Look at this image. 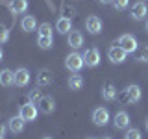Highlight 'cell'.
Instances as JSON below:
<instances>
[{"label": "cell", "mask_w": 148, "mask_h": 139, "mask_svg": "<svg viewBox=\"0 0 148 139\" xmlns=\"http://www.w3.org/2000/svg\"><path fill=\"white\" fill-rule=\"evenodd\" d=\"M65 65H67V69L71 72H80L82 67L85 65V61H83V54H78V52L69 54L67 59H65Z\"/></svg>", "instance_id": "cell-1"}, {"label": "cell", "mask_w": 148, "mask_h": 139, "mask_svg": "<svg viewBox=\"0 0 148 139\" xmlns=\"http://www.w3.org/2000/svg\"><path fill=\"white\" fill-rule=\"evenodd\" d=\"M108 58H109L111 63H124V61H126V58H128V52L124 48H120L119 45H113L108 50Z\"/></svg>", "instance_id": "cell-2"}, {"label": "cell", "mask_w": 148, "mask_h": 139, "mask_svg": "<svg viewBox=\"0 0 148 139\" xmlns=\"http://www.w3.org/2000/svg\"><path fill=\"white\" fill-rule=\"evenodd\" d=\"M120 48H124L128 54H133L137 50V39L133 35H130V34H124V35H120V39H119V43H117Z\"/></svg>", "instance_id": "cell-3"}, {"label": "cell", "mask_w": 148, "mask_h": 139, "mask_svg": "<svg viewBox=\"0 0 148 139\" xmlns=\"http://www.w3.org/2000/svg\"><path fill=\"white\" fill-rule=\"evenodd\" d=\"M18 115H21V117L24 119L26 122L35 120V119H37V108H35V104H32V102L22 104V106H21V111H18Z\"/></svg>", "instance_id": "cell-4"}, {"label": "cell", "mask_w": 148, "mask_h": 139, "mask_svg": "<svg viewBox=\"0 0 148 139\" xmlns=\"http://www.w3.org/2000/svg\"><path fill=\"white\" fill-rule=\"evenodd\" d=\"M130 15H132L133 21H143V19L148 15V6H146L145 2H135V4L132 6Z\"/></svg>", "instance_id": "cell-5"}, {"label": "cell", "mask_w": 148, "mask_h": 139, "mask_svg": "<svg viewBox=\"0 0 148 139\" xmlns=\"http://www.w3.org/2000/svg\"><path fill=\"white\" fill-rule=\"evenodd\" d=\"M92 122L96 126H106L109 122V111L106 108H96L92 111Z\"/></svg>", "instance_id": "cell-6"}, {"label": "cell", "mask_w": 148, "mask_h": 139, "mask_svg": "<svg viewBox=\"0 0 148 139\" xmlns=\"http://www.w3.org/2000/svg\"><path fill=\"white\" fill-rule=\"evenodd\" d=\"M83 61H85L87 67H96L100 63V52L98 48H87L83 52Z\"/></svg>", "instance_id": "cell-7"}, {"label": "cell", "mask_w": 148, "mask_h": 139, "mask_svg": "<svg viewBox=\"0 0 148 139\" xmlns=\"http://www.w3.org/2000/svg\"><path fill=\"white\" fill-rule=\"evenodd\" d=\"M85 28L91 35H98L102 32V21L96 15H91V17H87V21H85Z\"/></svg>", "instance_id": "cell-8"}, {"label": "cell", "mask_w": 148, "mask_h": 139, "mask_svg": "<svg viewBox=\"0 0 148 139\" xmlns=\"http://www.w3.org/2000/svg\"><path fill=\"white\" fill-rule=\"evenodd\" d=\"M113 124L117 130H126L130 126V115L126 111H117L115 117H113Z\"/></svg>", "instance_id": "cell-9"}, {"label": "cell", "mask_w": 148, "mask_h": 139, "mask_svg": "<svg viewBox=\"0 0 148 139\" xmlns=\"http://www.w3.org/2000/svg\"><path fill=\"white\" fill-rule=\"evenodd\" d=\"M67 43H69V46H71V48H80V46L83 45V35L80 34V32L78 30H71L67 34Z\"/></svg>", "instance_id": "cell-10"}, {"label": "cell", "mask_w": 148, "mask_h": 139, "mask_svg": "<svg viewBox=\"0 0 148 139\" xmlns=\"http://www.w3.org/2000/svg\"><path fill=\"white\" fill-rule=\"evenodd\" d=\"M54 82V72L50 71V69H41L39 74H37V85L39 87H46V85H50V83Z\"/></svg>", "instance_id": "cell-11"}, {"label": "cell", "mask_w": 148, "mask_h": 139, "mask_svg": "<svg viewBox=\"0 0 148 139\" xmlns=\"http://www.w3.org/2000/svg\"><path fill=\"white\" fill-rule=\"evenodd\" d=\"M37 106H39V111H41V113H45V115L54 113V109H56V102H54L52 96H43Z\"/></svg>", "instance_id": "cell-12"}, {"label": "cell", "mask_w": 148, "mask_h": 139, "mask_svg": "<svg viewBox=\"0 0 148 139\" xmlns=\"http://www.w3.org/2000/svg\"><path fill=\"white\" fill-rule=\"evenodd\" d=\"M30 83V71L28 69H17L15 71V85L18 87H26Z\"/></svg>", "instance_id": "cell-13"}, {"label": "cell", "mask_w": 148, "mask_h": 139, "mask_svg": "<svg viewBox=\"0 0 148 139\" xmlns=\"http://www.w3.org/2000/svg\"><path fill=\"white\" fill-rule=\"evenodd\" d=\"M8 8L13 15H18V13H24L28 9V0H9Z\"/></svg>", "instance_id": "cell-14"}, {"label": "cell", "mask_w": 148, "mask_h": 139, "mask_svg": "<svg viewBox=\"0 0 148 139\" xmlns=\"http://www.w3.org/2000/svg\"><path fill=\"white\" fill-rule=\"evenodd\" d=\"M24 124H26V120L22 119L21 115H17V117H11V119H9L8 126H9V130H11V133H21L22 130H24Z\"/></svg>", "instance_id": "cell-15"}, {"label": "cell", "mask_w": 148, "mask_h": 139, "mask_svg": "<svg viewBox=\"0 0 148 139\" xmlns=\"http://www.w3.org/2000/svg\"><path fill=\"white\" fill-rule=\"evenodd\" d=\"M15 83V72L9 71V69H4V71H0V85L4 87H9Z\"/></svg>", "instance_id": "cell-16"}, {"label": "cell", "mask_w": 148, "mask_h": 139, "mask_svg": "<svg viewBox=\"0 0 148 139\" xmlns=\"http://www.w3.org/2000/svg\"><path fill=\"white\" fill-rule=\"evenodd\" d=\"M102 96H104V100H108V102H113V100H117V89H115V85L111 82H108L104 85V89H102Z\"/></svg>", "instance_id": "cell-17"}, {"label": "cell", "mask_w": 148, "mask_h": 139, "mask_svg": "<svg viewBox=\"0 0 148 139\" xmlns=\"http://www.w3.org/2000/svg\"><path fill=\"white\" fill-rule=\"evenodd\" d=\"M56 30L59 32V34H69V32L72 30V22L69 17H59L58 22H56Z\"/></svg>", "instance_id": "cell-18"}, {"label": "cell", "mask_w": 148, "mask_h": 139, "mask_svg": "<svg viewBox=\"0 0 148 139\" xmlns=\"http://www.w3.org/2000/svg\"><path fill=\"white\" fill-rule=\"evenodd\" d=\"M126 93H128L130 104H135V102H139V100H141V96H143L141 87H139V85H128L126 87Z\"/></svg>", "instance_id": "cell-19"}, {"label": "cell", "mask_w": 148, "mask_h": 139, "mask_svg": "<svg viewBox=\"0 0 148 139\" xmlns=\"http://www.w3.org/2000/svg\"><path fill=\"white\" fill-rule=\"evenodd\" d=\"M83 76H80L78 72H72V76L69 78V87H71L72 91H80L82 87H83Z\"/></svg>", "instance_id": "cell-20"}, {"label": "cell", "mask_w": 148, "mask_h": 139, "mask_svg": "<svg viewBox=\"0 0 148 139\" xmlns=\"http://www.w3.org/2000/svg\"><path fill=\"white\" fill-rule=\"evenodd\" d=\"M21 26H22V30H24V32H34L35 28H37V21H35V17H34V15H26L24 19H22Z\"/></svg>", "instance_id": "cell-21"}, {"label": "cell", "mask_w": 148, "mask_h": 139, "mask_svg": "<svg viewBox=\"0 0 148 139\" xmlns=\"http://www.w3.org/2000/svg\"><path fill=\"white\" fill-rule=\"evenodd\" d=\"M37 45H39L43 50H50V48H52V37L39 35V37H37Z\"/></svg>", "instance_id": "cell-22"}, {"label": "cell", "mask_w": 148, "mask_h": 139, "mask_svg": "<svg viewBox=\"0 0 148 139\" xmlns=\"http://www.w3.org/2000/svg\"><path fill=\"white\" fill-rule=\"evenodd\" d=\"M41 98H43V93L39 89H32L30 95H28V102H32V104H39Z\"/></svg>", "instance_id": "cell-23"}, {"label": "cell", "mask_w": 148, "mask_h": 139, "mask_svg": "<svg viewBox=\"0 0 148 139\" xmlns=\"http://www.w3.org/2000/svg\"><path fill=\"white\" fill-rule=\"evenodd\" d=\"M124 139H143V137H141V132L137 128H128L126 133H124Z\"/></svg>", "instance_id": "cell-24"}, {"label": "cell", "mask_w": 148, "mask_h": 139, "mask_svg": "<svg viewBox=\"0 0 148 139\" xmlns=\"http://www.w3.org/2000/svg\"><path fill=\"white\" fill-rule=\"evenodd\" d=\"M39 35L52 37V24H50V22H43V24L39 26Z\"/></svg>", "instance_id": "cell-25"}, {"label": "cell", "mask_w": 148, "mask_h": 139, "mask_svg": "<svg viewBox=\"0 0 148 139\" xmlns=\"http://www.w3.org/2000/svg\"><path fill=\"white\" fill-rule=\"evenodd\" d=\"M113 8L117 9V11H122V9H126L130 6V0H113Z\"/></svg>", "instance_id": "cell-26"}, {"label": "cell", "mask_w": 148, "mask_h": 139, "mask_svg": "<svg viewBox=\"0 0 148 139\" xmlns=\"http://www.w3.org/2000/svg\"><path fill=\"white\" fill-rule=\"evenodd\" d=\"M8 39H9V30H8L6 24L0 22V43H6Z\"/></svg>", "instance_id": "cell-27"}, {"label": "cell", "mask_w": 148, "mask_h": 139, "mask_svg": "<svg viewBox=\"0 0 148 139\" xmlns=\"http://www.w3.org/2000/svg\"><path fill=\"white\" fill-rule=\"evenodd\" d=\"M137 59H139V61H143V63H148V45H145V46L141 48V52H139Z\"/></svg>", "instance_id": "cell-28"}, {"label": "cell", "mask_w": 148, "mask_h": 139, "mask_svg": "<svg viewBox=\"0 0 148 139\" xmlns=\"http://www.w3.org/2000/svg\"><path fill=\"white\" fill-rule=\"evenodd\" d=\"M119 100L122 102V104H130V100H128V93H126V89H124L122 93H119Z\"/></svg>", "instance_id": "cell-29"}, {"label": "cell", "mask_w": 148, "mask_h": 139, "mask_svg": "<svg viewBox=\"0 0 148 139\" xmlns=\"http://www.w3.org/2000/svg\"><path fill=\"white\" fill-rule=\"evenodd\" d=\"M72 13H74V9H72V8H65V13H63V15L71 19V15H72Z\"/></svg>", "instance_id": "cell-30"}, {"label": "cell", "mask_w": 148, "mask_h": 139, "mask_svg": "<svg viewBox=\"0 0 148 139\" xmlns=\"http://www.w3.org/2000/svg\"><path fill=\"white\" fill-rule=\"evenodd\" d=\"M4 136H6V124L0 122V137H4Z\"/></svg>", "instance_id": "cell-31"}, {"label": "cell", "mask_w": 148, "mask_h": 139, "mask_svg": "<svg viewBox=\"0 0 148 139\" xmlns=\"http://www.w3.org/2000/svg\"><path fill=\"white\" fill-rule=\"evenodd\" d=\"M98 2H100V4H111L113 0H98Z\"/></svg>", "instance_id": "cell-32"}, {"label": "cell", "mask_w": 148, "mask_h": 139, "mask_svg": "<svg viewBox=\"0 0 148 139\" xmlns=\"http://www.w3.org/2000/svg\"><path fill=\"white\" fill-rule=\"evenodd\" d=\"M2 58H4V52H2V48H0V61H2Z\"/></svg>", "instance_id": "cell-33"}, {"label": "cell", "mask_w": 148, "mask_h": 139, "mask_svg": "<svg viewBox=\"0 0 148 139\" xmlns=\"http://www.w3.org/2000/svg\"><path fill=\"white\" fill-rule=\"evenodd\" d=\"M146 130H148V119H146Z\"/></svg>", "instance_id": "cell-34"}, {"label": "cell", "mask_w": 148, "mask_h": 139, "mask_svg": "<svg viewBox=\"0 0 148 139\" xmlns=\"http://www.w3.org/2000/svg\"><path fill=\"white\" fill-rule=\"evenodd\" d=\"M43 139H52V137H43Z\"/></svg>", "instance_id": "cell-35"}, {"label": "cell", "mask_w": 148, "mask_h": 139, "mask_svg": "<svg viewBox=\"0 0 148 139\" xmlns=\"http://www.w3.org/2000/svg\"><path fill=\"white\" fill-rule=\"evenodd\" d=\"M146 30H148V21H146Z\"/></svg>", "instance_id": "cell-36"}, {"label": "cell", "mask_w": 148, "mask_h": 139, "mask_svg": "<svg viewBox=\"0 0 148 139\" xmlns=\"http://www.w3.org/2000/svg\"><path fill=\"white\" fill-rule=\"evenodd\" d=\"M87 139H95V137H87Z\"/></svg>", "instance_id": "cell-37"}, {"label": "cell", "mask_w": 148, "mask_h": 139, "mask_svg": "<svg viewBox=\"0 0 148 139\" xmlns=\"http://www.w3.org/2000/svg\"><path fill=\"white\" fill-rule=\"evenodd\" d=\"M104 139H111V137H104Z\"/></svg>", "instance_id": "cell-38"}, {"label": "cell", "mask_w": 148, "mask_h": 139, "mask_svg": "<svg viewBox=\"0 0 148 139\" xmlns=\"http://www.w3.org/2000/svg\"><path fill=\"white\" fill-rule=\"evenodd\" d=\"M0 139H4V137H0Z\"/></svg>", "instance_id": "cell-39"}]
</instances>
